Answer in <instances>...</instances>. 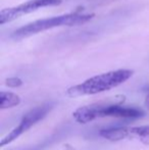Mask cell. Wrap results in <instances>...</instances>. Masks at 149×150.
<instances>
[{
	"label": "cell",
	"instance_id": "cell-4",
	"mask_svg": "<svg viewBox=\"0 0 149 150\" xmlns=\"http://www.w3.org/2000/svg\"><path fill=\"white\" fill-rule=\"evenodd\" d=\"M52 107H53V105L51 103H45V104H42L40 106L33 108L32 110L28 111L22 117L18 126L16 127L9 134H7L2 139L1 143H0V146L4 147L5 145L9 144L12 141L18 139L20 135H23L29 129L32 128L34 125H36L38 122H40L42 119H44L48 115V112L52 109Z\"/></svg>",
	"mask_w": 149,
	"mask_h": 150
},
{
	"label": "cell",
	"instance_id": "cell-8",
	"mask_svg": "<svg viewBox=\"0 0 149 150\" xmlns=\"http://www.w3.org/2000/svg\"><path fill=\"white\" fill-rule=\"evenodd\" d=\"M5 84L8 86V87H11V88H16V87H20V86L23 85V81L20 79V78H8L6 79Z\"/></svg>",
	"mask_w": 149,
	"mask_h": 150
},
{
	"label": "cell",
	"instance_id": "cell-2",
	"mask_svg": "<svg viewBox=\"0 0 149 150\" xmlns=\"http://www.w3.org/2000/svg\"><path fill=\"white\" fill-rule=\"evenodd\" d=\"M93 13H80V12H72V13L61 14V16L47 18L43 20H38L33 23L23 26L16 29L12 33L11 37L16 40H20L24 38L36 35L41 32L51 30L58 27H73L84 25L93 18Z\"/></svg>",
	"mask_w": 149,
	"mask_h": 150
},
{
	"label": "cell",
	"instance_id": "cell-3",
	"mask_svg": "<svg viewBox=\"0 0 149 150\" xmlns=\"http://www.w3.org/2000/svg\"><path fill=\"white\" fill-rule=\"evenodd\" d=\"M119 103L113 104H96L79 107L74 111L73 117L80 124H87L89 122L101 117H117V119H139L145 115L141 109L134 107L121 106Z\"/></svg>",
	"mask_w": 149,
	"mask_h": 150
},
{
	"label": "cell",
	"instance_id": "cell-6",
	"mask_svg": "<svg viewBox=\"0 0 149 150\" xmlns=\"http://www.w3.org/2000/svg\"><path fill=\"white\" fill-rule=\"evenodd\" d=\"M99 135L102 138L109 141L133 139V140H139L145 145H149V126L103 129L99 131Z\"/></svg>",
	"mask_w": 149,
	"mask_h": 150
},
{
	"label": "cell",
	"instance_id": "cell-5",
	"mask_svg": "<svg viewBox=\"0 0 149 150\" xmlns=\"http://www.w3.org/2000/svg\"><path fill=\"white\" fill-rule=\"evenodd\" d=\"M61 3V0H29L13 7L4 8L0 12V24L10 23L25 14L31 13L36 10L48 6H56Z\"/></svg>",
	"mask_w": 149,
	"mask_h": 150
},
{
	"label": "cell",
	"instance_id": "cell-1",
	"mask_svg": "<svg viewBox=\"0 0 149 150\" xmlns=\"http://www.w3.org/2000/svg\"><path fill=\"white\" fill-rule=\"evenodd\" d=\"M133 75L134 71L132 69H121L94 76L84 81L83 83L70 87L66 90V94L70 97H78L101 93L121 85L132 78Z\"/></svg>",
	"mask_w": 149,
	"mask_h": 150
},
{
	"label": "cell",
	"instance_id": "cell-9",
	"mask_svg": "<svg viewBox=\"0 0 149 150\" xmlns=\"http://www.w3.org/2000/svg\"><path fill=\"white\" fill-rule=\"evenodd\" d=\"M145 105H146V107L149 109V93H148V95L146 96V98H145Z\"/></svg>",
	"mask_w": 149,
	"mask_h": 150
},
{
	"label": "cell",
	"instance_id": "cell-7",
	"mask_svg": "<svg viewBox=\"0 0 149 150\" xmlns=\"http://www.w3.org/2000/svg\"><path fill=\"white\" fill-rule=\"evenodd\" d=\"M20 103V98L18 95L8 91H2L0 93V108L7 109L18 106Z\"/></svg>",
	"mask_w": 149,
	"mask_h": 150
}]
</instances>
